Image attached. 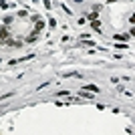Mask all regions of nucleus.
I'll list each match as a JSON object with an SVG mask.
<instances>
[{
	"mask_svg": "<svg viewBox=\"0 0 135 135\" xmlns=\"http://www.w3.org/2000/svg\"><path fill=\"white\" fill-rule=\"evenodd\" d=\"M8 36H10V30H8V26H0V44H4V42L8 40Z\"/></svg>",
	"mask_w": 135,
	"mask_h": 135,
	"instance_id": "f257e3e1",
	"label": "nucleus"
},
{
	"mask_svg": "<svg viewBox=\"0 0 135 135\" xmlns=\"http://www.w3.org/2000/svg\"><path fill=\"white\" fill-rule=\"evenodd\" d=\"M4 44H6V47H12V49H20V47H22V42H20V40H10V38H8Z\"/></svg>",
	"mask_w": 135,
	"mask_h": 135,
	"instance_id": "f03ea898",
	"label": "nucleus"
},
{
	"mask_svg": "<svg viewBox=\"0 0 135 135\" xmlns=\"http://www.w3.org/2000/svg\"><path fill=\"white\" fill-rule=\"evenodd\" d=\"M34 30H36V32H42V30H44V22H42L40 18L36 20V26H34Z\"/></svg>",
	"mask_w": 135,
	"mask_h": 135,
	"instance_id": "7ed1b4c3",
	"label": "nucleus"
},
{
	"mask_svg": "<svg viewBox=\"0 0 135 135\" xmlns=\"http://www.w3.org/2000/svg\"><path fill=\"white\" fill-rule=\"evenodd\" d=\"M73 77H79V79H81V75L75 73V71H73V73H63V79H73Z\"/></svg>",
	"mask_w": 135,
	"mask_h": 135,
	"instance_id": "20e7f679",
	"label": "nucleus"
},
{
	"mask_svg": "<svg viewBox=\"0 0 135 135\" xmlns=\"http://www.w3.org/2000/svg\"><path fill=\"white\" fill-rule=\"evenodd\" d=\"M85 91H91V93H99V87H97V85H85Z\"/></svg>",
	"mask_w": 135,
	"mask_h": 135,
	"instance_id": "39448f33",
	"label": "nucleus"
},
{
	"mask_svg": "<svg viewBox=\"0 0 135 135\" xmlns=\"http://www.w3.org/2000/svg\"><path fill=\"white\" fill-rule=\"evenodd\" d=\"M36 38H38V32H36V30H34V32H32V34H28V36H26V42H34V40H36Z\"/></svg>",
	"mask_w": 135,
	"mask_h": 135,
	"instance_id": "423d86ee",
	"label": "nucleus"
},
{
	"mask_svg": "<svg viewBox=\"0 0 135 135\" xmlns=\"http://www.w3.org/2000/svg\"><path fill=\"white\" fill-rule=\"evenodd\" d=\"M79 95H81V97H85V99H93V97H95V95H91V91H85V89H83V91H79Z\"/></svg>",
	"mask_w": 135,
	"mask_h": 135,
	"instance_id": "0eeeda50",
	"label": "nucleus"
},
{
	"mask_svg": "<svg viewBox=\"0 0 135 135\" xmlns=\"http://www.w3.org/2000/svg\"><path fill=\"white\" fill-rule=\"evenodd\" d=\"M91 26H93V30H95V28L99 30V28H101V22H99V20L95 18V20H91Z\"/></svg>",
	"mask_w": 135,
	"mask_h": 135,
	"instance_id": "6e6552de",
	"label": "nucleus"
},
{
	"mask_svg": "<svg viewBox=\"0 0 135 135\" xmlns=\"http://www.w3.org/2000/svg\"><path fill=\"white\" fill-rule=\"evenodd\" d=\"M115 49H119V51H125V49H127V44H125V42H117V44H115Z\"/></svg>",
	"mask_w": 135,
	"mask_h": 135,
	"instance_id": "1a4fd4ad",
	"label": "nucleus"
},
{
	"mask_svg": "<svg viewBox=\"0 0 135 135\" xmlns=\"http://www.w3.org/2000/svg\"><path fill=\"white\" fill-rule=\"evenodd\" d=\"M95 18H97L95 12H87V20H95Z\"/></svg>",
	"mask_w": 135,
	"mask_h": 135,
	"instance_id": "9d476101",
	"label": "nucleus"
},
{
	"mask_svg": "<svg viewBox=\"0 0 135 135\" xmlns=\"http://www.w3.org/2000/svg\"><path fill=\"white\" fill-rule=\"evenodd\" d=\"M49 26H51V28L56 26V20H54V18H49Z\"/></svg>",
	"mask_w": 135,
	"mask_h": 135,
	"instance_id": "9b49d317",
	"label": "nucleus"
},
{
	"mask_svg": "<svg viewBox=\"0 0 135 135\" xmlns=\"http://www.w3.org/2000/svg\"><path fill=\"white\" fill-rule=\"evenodd\" d=\"M0 8H8V4H6V0H0Z\"/></svg>",
	"mask_w": 135,
	"mask_h": 135,
	"instance_id": "f8f14e48",
	"label": "nucleus"
},
{
	"mask_svg": "<svg viewBox=\"0 0 135 135\" xmlns=\"http://www.w3.org/2000/svg\"><path fill=\"white\" fill-rule=\"evenodd\" d=\"M107 2H109V4H111V2H115V0H107Z\"/></svg>",
	"mask_w": 135,
	"mask_h": 135,
	"instance_id": "ddd939ff",
	"label": "nucleus"
},
{
	"mask_svg": "<svg viewBox=\"0 0 135 135\" xmlns=\"http://www.w3.org/2000/svg\"><path fill=\"white\" fill-rule=\"evenodd\" d=\"M32 2H38V0H32Z\"/></svg>",
	"mask_w": 135,
	"mask_h": 135,
	"instance_id": "4468645a",
	"label": "nucleus"
},
{
	"mask_svg": "<svg viewBox=\"0 0 135 135\" xmlns=\"http://www.w3.org/2000/svg\"><path fill=\"white\" fill-rule=\"evenodd\" d=\"M129 2H131V0H129Z\"/></svg>",
	"mask_w": 135,
	"mask_h": 135,
	"instance_id": "2eb2a0df",
	"label": "nucleus"
}]
</instances>
